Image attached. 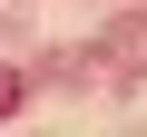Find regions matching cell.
Instances as JSON below:
<instances>
[{"label":"cell","instance_id":"obj_1","mask_svg":"<svg viewBox=\"0 0 147 137\" xmlns=\"http://www.w3.org/2000/svg\"><path fill=\"white\" fill-rule=\"evenodd\" d=\"M10 98H20V79H10V68H0V118H10Z\"/></svg>","mask_w":147,"mask_h":137}]
</instances>
